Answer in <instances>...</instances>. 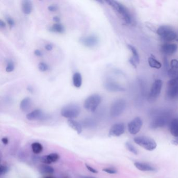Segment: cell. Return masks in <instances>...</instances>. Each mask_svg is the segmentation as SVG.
<instances>
[{"label":"cell","mask_w":178,"mask_h":178,"mask_svg":"<svg viewBox=\"0 0 178 178\" xmlns=\"http://www.w3.org/2000/svg\"><path fill=\"white\" fill-rule=\"evenodd\" d=\"M106 2L121 16L122 19L124 20L126 23L128 24H131L132 21L131 14L125 5L116 1L109 0L106 1Z\"/></svg>","instance_id":"obj_1"},{"label":"cell","mask_w":178,"mask_h":178,"mask_svg":"<svg viewBox=\"0 0 178 178\" xmlns=\"http://www.w3.org/2000/svg\"><path fill=\"white\" fill-rule=\"evenodd\" d=\"M157 33L165 41H171L177 38L176 32L170 26H161L157 29Z\"/></svg>","instance_id":"obj_2"},{"label":"cell","mask_w":178,"mask_h":178,"mask_svg":"<svg viewBox=\"0 0 178 178\" xmlns=\"http://www.w3.org/2000/svg\"><path fill=\"white\" fill-rule=\"evenodd\" d=\"M170 118V113L169 112L160 113L152 120L150 124V127L153 129L164 127L168 123Z\"/></svg>","instance_id":"obj_3"},{"label":"cell","mask_w":178,"mask_h":178,"mask_svg":"<svg viewBox=\"0 0 178 178\" xmlns=\"http://www.w3.org/2000/svg\"><path fill=\"white\" fill-rule=\"evenodd\" d=\"M81 113V108L78 105L71 103L62 108L61 114L62 116L68 119H73L77 118Z\"/></svg>","instance_id":"obj_4"},{"label":"cell","mask_w":178,"mask_h":178,"mask_svg":"<svg viewBox=\"0 0 178 178\" xmlns=\"http://www.w3.org/2000/svg\"><path fill=\"white\" fill-rule=\"evenodd\" d=\"M134 141L138 145L148 151H153L157 147V144L154 139L145 136L136 137L134 138Z\"/></svg>","instance_id":"obj_5"},{"label":"cell","mask_w":178,"mask_h":178,"mask_svg":"<svg viewBox=\"0 0 178 178\" xmlns=\"http://www.w3.org/2000/svg\"><path fill=\"white\" fill-rule=\"evenodd\" d=\"M101 101V97L98 94H93L85 99L84 106L86 110L90 112H95Z\"/></svg>","instance_id":"obj_6"},{"label":"cell","mask_w":178,"mask_h":178,"mask_svg":"<svg viewBox=\"0 0 178 178\" xmlns=\"http://www.w3.org/2000/svg\"><path fill=\"white\" fill-rule=\"evenodd\" d=\"M126 106V103L123 99H118L114 101L111 106L110 114L113 118L120 116L124 112Z\"/></svg>","instance_id":"obj_7"},{"label":"cell","mask_w":178,"mask_h":178,"mask_svg":"<svg viewBox=\"0 0 178 178\" xmlns=\"http://www.w3.org/2000/svg\"><path fill=\"white\" fill-rule=\"evenodd\" d=\"M166 96L170 99H174L178 97V77L168 81Z\"/></svg>","instance_id":"obj_8"},{"label":"cell","mask_w":178,"mask_h":178,"mask_svg":"<svg viewBox=\"0 0 178 178\" xmlns=\"http://www.w3.org/2000/svg\"><path fill=\"white\" fill-rule=\"evenodd\" d=\"M99 37L95 34L81 37L79 39V43L88 48H94L96 47L99 45Z\"/></svg>","instance_id":"obj_9"},{"label":"cell","mask_w":178,"mask_h":178,"mask_svg":"<svg viewBox=\"0 0 178 178\" xmlns=\"http://www.w3.org/2000/svg\"><path fill=\"white\" fill-rule=\"evenodd\" d=\"M163 87V81L161 79H156L151 85L149 91V99L150 101L155 100L161 94Z\"/></svg>","instance_id":"obj_10"},{"label":"cell","mask_w":178,"mask_h":178,"mask_svg":"<svg viewBox=\"0 0 178 178\" xmlns=\"http://www.w3.org/2000/svg\"><path fill=\"white\" fill-rule=\"evenodd\" d=\"M143 126V121L139 117H136L129 123L128 128L129 132L133 135H135L139 132Z\"/></svg>","instance_id":"obj_11"},{"label":"cell","mask_w":178,"mask_h":178,"mask_svg":"<svg viewBox=\"0 0 178 178\" xmlns=\"http://www.w3.org/2000/svg\"><path fill=\"white\" fill-rule=\"evenodd\" d=\"M103 86L105 89L111 92H120L126 91L124 87L111 79H106L103 83Z\"/></svg>","instance_id":"obj_12"},{"label":"cell","mask_w":178,"mask_h":178,"mask_svg":"<svg viewBox=\"0 0 178 178\" xmlns=\"http://www.w3.org/2000/svg\"><path fill=\"white\" fill-rule=\"evenodd\" d=\"M125 132V126L123 123H116L111 126L109 132V136H120Z\"/></svg>","instance_id":"obj_13"},{"label":"cell","mask_w":178,"mask_h":178,"mask_svg":"<svg viewBox=\"0 0 178 178\" xmlns=\"http://www.w3.org/2000/svg\"><path fill=\"white\" fill-rule=\"evenodd\" d=\"M178 49L177 45L175 43H165L161 46V51L163 54L172 55L176 52Z\"/></svg>","instance_id":"obj_14"},{"label":"cell","mask_w":178,"mask_h":178,"mask_svg":"<svg viewBox=\"0 0 178 178\" xmlns=\"http://www.w3.org/2000/svg\"><path fill=\"white\" fill-rule=\"evenodd\" d=\"M60 158V156L56 153H52L48 155L43 156L40 158L41 162L46 165H49L53 163H56Z\"/></svg>","instance_id":"obj_15"},{"label":"cell","mask_w":178,"mask_h":178,"mask_svg":"<svg viewBox=\"0 0 178 178\" xmlns=\"http://www.w3.org/2000/svg\"><path fill=\"white\" fill-rule=\"evenodd\" d=\"M46 118L45 114L40 109H36L26 115V118L30 121L43 120Z\"/></svg>","instance_id":"obj_16"},{"label":"cell","mask_w":178,"mask_h":178,"mask_svg":"<svg viewBox=\"0 0 178 178\" xmlns=\"http://www.w3.org/2000/svg\"><path fill=\"white\" fill-rule=\"evenodd\" d=\"M169 76L171 78L178 77V61L173 59L170 62V68L168 71Z\"/></svg>","instance_id":"obj_17"},{"label":"cell","mask_w":178,"mask_h":178,"mask_svg":"<svg viewBox=\"0 0 178 178\" xmlns=\"http://www.w3.org/2000/svg\"><path fill=\"white\" fill-rule=\"evenodd\" d=\"M134 166L136 168L141 171L153 172V171H155L157 170L155 167L147 163L136 162L134 164Z\"/></svg>","instance_id":"obj_18"},{"label":"cell","mask_w":178,"mask_h":178,"mask_svg":"<svg viewBox=\"0 0 178 178\" xmlns=\"http://www.w3.org/2000/svg\"><path fill=\"white\" fill-rule=\"evenodd\" d=\"M21 10L26 15H29L31 14L33 10V3L29 0H24L21 2Z\"/></svg>","instance_id":"obj_19"},{"label":"cell","mask_w":178,"mask_h":178,"mask_svg":"<svg viewBox=\"0 0 178 178\" xmlns=\"http://www.w3.org/2000/svg\"><path fill=\"white\" fill-rule=\"evenodd\" d=\"M32 106V100L29 97L24 98L20 103V109L22 111L26 112L29 110Z\"/></svg>","instance_id":"obj_20"},{"label":"cell","mask_w":178,"mask_h":178,"mask_svg":"<svg viewBox=\"0 0 178 178\" xmlns=\"http://www.w3.org/2000/svg\"><path fill=\"white\" fill-rule=\"evenodd\" d=\"M68 124L72 129L75 131L78 134H80L82 132V125L75 120L73 119H68Z\"/></svg>","instance_id":"obj_21"},{"label":"cell","mask_w":178,"mask_h":178,"mask_svg":"<svg viewBox=\"0 0 178 178\" xmlns=\"http://www.w3.org/2000/svg\"><path fill=\"white\" fill-rule=\"evenodd\" d=\"M170 131L172 135L178 138V118L174 119L171 121Z\"/></svg>","instance_id":"obj_22"},{"label":"cell","mask_w":178,"mask_h":178,"mask_svg":"<svg viewBox=\"0 0 178 178\" xmlns=\"http://www.w3.org/2000/svg\"><path fill=\"white\" fill-rule=\"evenodd\" d=\"M73 84L76 88H80L82 85V77L81 74L78 72H76L73 76Z\"/></svg>","instance_id":"obj_23"},{"label":"cell","mask_w":178,"mask_h":178,"mask_svg":"<svg viewBox=\"0 0 178 178\" xmlns=\"http://www.w3.org/2000/svg\"><path fill=\"white\" fill-rule=\"evenodd\" d=\"M49 31L56 33H63L65 30L64 26L62 24L56 23L49 28Z\"/></svg>","instance_id":"obj_24"},{"label":"cell","mask_w":178,"mask_h":178,"mask_svg":"<svg viewBox=\"0 0 178 178\" xmlns=\"http://www.w3.org/2000/svg\"><path fill=\"white\" fill-rule=\"evenodd\" d=\"M148 61L149 66L151 68L159 69L161 68L162 65L161 64V62H159L158 60H156L153 56H151V57H149Z\"/></svg>","instance_id":"obj_25"},{"label":"cell","mask_w":178,"mask_h":178,"mask_svg":"<svg viewBox=\"0 0 178 178\" xmlns=\"http://www.w3.org/2000/svg\"><path fill=\"white\" fill-rule=\"evenodd\" d=\"M127 47H128V48L130 50V51L132 52V54H133L132 58L133 59V60L135 61L136 63L137 64H139V55H138V53L136 49L133 46L130 45V44L127 45Z\"/></svg>","instance_id":"obj_26"},{"label":"cell","mask_w":178,"mask_h":178,"mask_svg":"<svg viewBox=\"0 0 178 178\" xmlns=\"http://www.w3.org/2000/svg\"><path fill=\"white\" fill-rule=\"evenodd\" d=\"M39 171L42 173L46 174H52L54 172V169L52 167L47 165H41L39 168Z\"/></svg>","instance_id":"obj_27"},{"label":"cell","mask_w":178,"mask_h":178,"mask_svg":"<svg viewBox=\"0 0 178 178\" xmlns=\"http://www.w3.org/2000/svg\"><path fill=\"white\" fill-rule=\"evenodd\" d=\"M31 149L35 154H39L43 151V146L38 142H35L31 144Z\"/></svg>","instance_id":"obj_28"},{"label":"cell","mask_w":178,"mask_h":178,"mask_svg":"<svg viewBox=\"0 0 178 178\" xmlns=\"http://www.w3.org/2000/svg\"><path fill=\"white\" fill-rule=\"evenodd\" d=\"M96 123L93 119L87 118L82 121V125L86 128H93L96 126Z\"/></svg>","instance_id":"obj_29"},{"label":"cell","mask_w":178,"mask_h":178,"mask_svg":"<svg viewBox=\"0 0 178 178\" xmlns=\"http://www.w3.org/2000/svg\"><path fill=\"white\" fill-rule=\"evenodd\" d=\"M126 148L129 150L130 152L133 153L135 155H138V151L136 148L135 147L132 145V144L130 143V142H126Z\"/></svg>","instance_id":"obj_30"},{"label":"cell","mask_w":178,"mask_h":178,"mask_svg":"<svg viewBox=\"0 0 178 178\" xmlns=\"http://www.w3.org/2000/svg\"><path fill=\"white\" fill-rule=\"evenodd\" d=\"M15 69V64L12 61H9L6 65L5 71L8 73H11Z\"/></svg>","instance_id":"obj_31"},{"label":"cell","mask_w":178,"mask_h":178,"mask_svg":"<svg viewBox=\"0 0 178 178\" xmlns=\"http://www.w3.org/2000/svg\"><path fill=\"white\" fill-rule=\"evenodd\" d=\"M38 68L41 72H46L49 69V66L44 62H40L38 64Z\"/></svg>","instance_id":"obj_32"},{"label":"cell","mask_w":178,"mask_h":178,"mask_svg":"<svg viewBox=\"0 0 178 178\" xmlns=\"http://www.w3.org/2000/svg\"><path fill=\"white\" fill-rule=\"evenodd\" d=\"M103 171L106 173H108L109 174H116L117 173L116 169L113 167H108L106 168L103 169Z\"/></svg>","instance_id":"obj_33"},{"label":"cell","mask_w":178,"mask_h":178,"mask_svg":"<svg viewBox=\"0 0 178 178\" xmlns=\"http://www.w3.org/2000/svg\"><path fill=\"white\" fill-rule=\"evenodd\" d=\"M5 19H6V21L7 22V23H8V25L9 26V27L11 28L13 27L15 25V21H14V20L11 16H6Z\"/></svg>","instance_id":"obj_34"},{"label":"cell","mask_w":178,"mask_h":178,"mask_svg":"<svg viewBox=\"0 0 178 178\" xmlns=\"http://www.w3.org/2000/svg\"><path fill=\"white\" fill-rule=\"evenodd\" d=\"M8 167L5 165H1L0 166V174L2 176L3 174H5L6 173L8 172Z\"/></svg>","instance_id":"obj_35"},{"label":"cell","mask_w":178,"mask_h":178,"mask_svg":"<svg viewBox=\"0 0 178 178\" xmlns=\"http://www.w3.org/2000/svg\"><path fill=\"white\" fill-rule=\"evenodd\" d=\"M85 166L87 168V169L89 171H91V172L94 173H98V171L96 169H95V168H94L91 167L89 166V165H87V164H85Z\"/></svg>","instance_id":"obj_36"},{"label":"cell","mask_w":178,"mask_h":178,"mask_svg":"<svg viewBox=\"0 0 178 178\" xmlns=\"http://www.w3.org/2000/svg\"><path fill=\"white\" fill-rule=\"evenodd\" d=\"M58 7L56 6V5H49V6L48 7V10L49 11H50V12H56V11L58 10Z\"/></svg>","instance_id":"obj_37"},{"label":"cell","mask_w":178,"mask_h":178,"mask_svg":"<svg viewBox=\"0 0 178 178\" xmlns=\"http://www.w3.org/2000/svg\"><path fill=\"white\" fill-rule=\"evenodd\" d=\"M45 49H46V50L50 51H51L52 50L53 46L51 45V44L48 43V44H46V45L45 46Z\"/></svg>","instance_id":"obj_38"},{"label":"cell","mask_w":178,"mask_h":178,"mask_svg":"<svg viewBox=\"0 0 178 178\" xmlns=\"http://www.w3.org/2000/svg\"><path fill=\"white\" fill-rule=\"evenodd\" d=\"M129 62H130V64H131L132 66H133L134 68H136V67H137V63L133 60V59L132 58H130V60H129Z\"/></svg>","instance_id":"obj_39"},{"label":"cell","mask_w":178,"mask_h":178,"mask_svg":"<svg viewBox=\"0 0 178 178\" xmlns=\"http://www.w3.org/2000/svg\"><path fill=\"white\" fill-rule=\"evenodd\" d=\"M34 54L37 56H43V53L41 52L40 50H39V49H36L34 51Z\"/></svg>","instance_id":"obj_40"},{"label":"cell","mask_w":178,"mask_h":178,"mask_svg":"<svg viewBox=\"0 0 178 178\" xmlns=\"http://www.w3.org/2000/svg\"><path fill=\"white\" fill-rule=\"evenodd\" d=\"M53 21L54 22H56V23H60L61 19H60V18L59 17V16H54V17H53Z\"/></svg>","instance_id":"obj_41"},{"label":"cell","mask_w":178,"mask_h":178,"mask_svg":"<svg viewBox=\"0 0 178 178\" xmlns=\"http://www.w3.org/2000/svg\"><path fill=\"white\" fill-rule=\"evenodd\" d=\"M2 141L4 145H8L9 143V140L7 138H3L2 139Z\"/></svg>","instance_id":"obj_42"},{"label":"cell","mask_w":178,"mask_h":178,"mask_svg":"<svg viewBox=\"0 0 178 178\" xmlns=\"http://www.w3.org/2000/svg\"><path fill=\"white\" fill-rule=\"evenodd\" d=\"M6 23L3 20H0V27L1 28H4L6 27Z\"/></svg>","instance_id":"obj_43"},{"label":"cell","mask_w":178,"mask_h":178,"mask_svg":"<svg viewBox=\"0 0 178 178\" xmlns=\"http://www.w3.org/2000/svg\"><path fill=\"white\" fill-rule=\"evenodd\" d=\"M27 89L28 91H29V92H30V93H32V92H33V88L31 87V86H29L28 87H27Z\"/></svg>","instance_id":"obj_44"},{"label":"cell","mask_w":178,"mask_h":178,"mask_svg":"<svg viewBox=\"0 0 178 178\" xmlns=\"http://www.w3.org/2000/svg\"><path fill=\"white\" fill-rule=\"evenodd\" d=\"M82 178H95L94 177H93V176H83V177H82Z\"/></svg>","instance_id":"obj_45"},{"label":"cell","mask_w":178,"mask_h":178,"mask_svg":"<svg viewBox=\"0 0 178 178\" xmlns=\"http://www.w3.org/2000/svg\"><path fill=\"white\" fill-rule=\"evenodd\" d=\"M52 178V177H46V178Z\"/></svg>","instance_id":"obj_46"},{"label":"cell","mask_w":178,"mask_h":178,"mask_svg":"<svg viewBox=\"0 0 178 178\" xmlns=\"http://www.w3.org/2000/svg\"><path fill=\"white\" fill-rule=\"evenodd\" d=\"M176 40H177V41H178V39H176Z\"/></svg>","instance_id":"obj_47"}]
</instances>
